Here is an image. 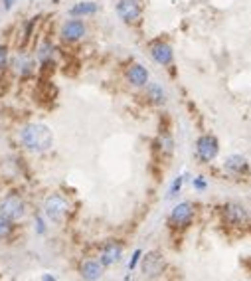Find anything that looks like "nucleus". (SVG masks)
Segmentation results:
<instances>
[{"label": "nucleus", "instance_id": "1", "mask_svg": "<svg viewBox=\"0 0 251 281\" xmlns=\"http://www.w3.org/2000/svg\"><path fill=\"white\" fill-rule=\"evenodd\" d=\"M20 143L26 147L28 150H48L54 143V135L50 131L48 125H42V123H32V125H26L22 131H20Z\"/></svg>", "mask_w": 251, "mask_h": 281}, {"label": "nucleus", "instance_id": "2", "mask_svg": "<svg viewBox=\"0 0 251 281\" xmlns=\"http://www.w3.org/2000/svg\"><path fill=\"white\" fill-rule=\"evenodd\" d=\"M68 210H70V204H68V200H66L61 194H52V196L44 202V212H46V216H48L54 224L64 222V218L68 216Z\"/></svg>", "mask_w": 251, "mask_h": 281}, {"label": "nucleus", "instance_id": "3", "mask_svg": "<svg viewBox=\"0 0 251 281\" xmlns=\"http://www.w3.org/2000/svg\"><path fill=\"white\" fill-rule=\"evenodd\" d=\"M219 152V143L214 135H202L196 143V154L202 163H212Z\"/></svg>", "mask_w": 251, "mask_h": 281}, {"label": "nucleus", "instance_id": "4", "mask_svg": "<svg viewBox=\"0 0 251 281\" xmlns=\"http://www.w3.org/2000/svg\"><path fill=\"white\" fill-rule=\"evenodd\" d=\"M24 212H26V206H24V202H22V198H20L18 194H8L0 202V214L4 218L12 220V222L20 220L24 216Z\"/></svg>", "mask_w": 251, "mask_h": 281}, {"label": "nucleus", "instance_id": "5", "mask_svg": "<svg viewBox=\"0 0 251 281\" xmlns=\"http://www.w3.org/2000/svg\"><path fill=\"white\" fill-rule=\"evenodd\" d=\"M164 258L161 252H148L146 256H143V273L144 277H159L164 271Z\"/></svg>", "mask_w": 251, "mask_h": 281}, {"label": "nucleus", "instance_id": "6", "mask_svg": "<svg viewBox=\"0 0 251 281\" xmlns=\"http://www.w3.org/2000/svg\"><path fill=\"white\" fill-rule=\"evenodd\" d=\"M194 218V206L190 202H180L170 212V224L174 228H186Z\"/></svg>", "mask_w": 251, "mask_h": 281}, {"label": "nucleus", "instance_id": "7", "mask_svg": "<svg viewBox=\"0 0 251 281\" xmlns=\"http://www.w3.org/2000/svg\"><path fill=\"white\" fill-rule=\"evenodd\" d=\"M117 14L123 22L133 24L141 18V6L137 0H119L117 2Z\"/></svg>", "mask_w": 251, "mask_h": 281}, {"label": "nucleus", "instance_id": "8", "mask_svg": "<svg viewBox=\"0 0 251 281\" xmlns=\"http://www.w3.org/2000/svg\"><path fill=\"white\" fill-rule=\"evenodd\" d=\"M224 220L230 226H245L249 220V214L241 204H226L224 206Z\"/></svg>", "mask_w": 251, "mask_h": 281}, {"label": "nucleus", "instance_id": "9", "mask_svg": "<svg viewBox=\"0 0 251 281\" xmlns=\"http://www.w3.org/2000/svg\"><path fill=\"white\" fill-rule=\"evenodd\" d=\"M85 36V24L81 20L73 18L68 20L64 26H61V38L68 40V42H77Z\"/></svg>", "mask_w": 251, "mask_h": 281}, {"label": "nucleus", "instance_id": "10", "mask_svg": "<svg viewBox=\"0 0 251 281\" xmlns=\"http://www.w3.org/2000/svg\"><path fill=\"white\" fill-rule=\"evenodd\" d=\"M224 170L230 172L233 176H241V174H247L249 172V165H247V159L241 157V154H232L226 159L224 163Z\"/></svg>", "mask_w": 251, "mask_h": 281}, {"label": "nucleus", "instance_id": "11", "mask_svg": "<svg viewBox=\"0 0 251 281\" xmlns=\"http://www.w3.org/2000/svg\"><path fill=\"white\" fill-rule=\"evenodd\" d=\"M150 56H152L154 61H159L161 66H168L174 59V52H172V48L166 42H156L150 48Z\"/></svg>", "mask_w": 251, "mask_h": 281}, {"label": "nucleus", "instance_id": "12", "mask_svg": "<svg viewBox=\"0 0 251 281\" xmlns=\"http://www.w3.org/2000/svg\"><path fill=\"white\" fill-rule=\"evenodd\" d=\"M121 258H123V247H121V244L109 242L103 247V252H101V265L103 267H111V265L121 262Z\"/></svg>", "mask_w": 251, "mask_h": 281}, {"label": "nucleus", "instance_id": "13", "mask_svg": "<svg viewBox=\"0 0 251 281\" xmlns=\"http://www.w3.org/2000/svg\"><path fill=\"white\" fill-rule=\"evenodd\" d=\"M79 273H81V277L85 281H99L103 277V265H101V262L87 260V262L81 263Z\"/></svg>", "mask_w": 251, "mask_h": 281}, {"label": "nucleus", "instance_id": "14", "mask_svg": "<svg viewBox=\"0 0 251 281\" xmlns=\"http://www.w3.org/2000/svg\"><path fill=\"white\" fill-rule=\"evenodd\" d=\"M127 79H129L133 85L143 87V85H146V81H148V70H146L144 66H141V64H135V66L129 68Z\"/></svg>", "mask_w": 251, "mask_h": 281}, {"label": "nucleus", "instance_id": "15", "mask_svg": "<svg viewBox=\"0 0 251 281\" xmlns=\"http://www.w3.org/2000/svg\"><path fill=\"white\" fill-rule=\"evenodd\" d=\"M93 12H97V4H95V2H89V0H85V2H77L75 6L70 8V14L75 16V18H79V16H87V14H93Z\"/></svg>", "mask_w": 251, "mask_h": 281}, {"label": "nucleus", "instance_id": "16", "mask_svg": "<svg viewBox=\"0 0 251 281\" xmlns=\"http://www.w3.org/2000/svg\"><path fill=\"white\" fill-rule=\"evenodd\" d=\"M146 97H148L154 105H162V103L166 101V93H164V89H162L159 83H150V85L146 87Z\"/></svg>", "mask_w": 251, "mask_h": 281}, {"label": "nucleus", "instance_id": "17", "mask_svg": "<svg viewBox=\"0 0 251 281\" xmlns=\"http://www.w3.org/2000/svg\"><path fill=\"white\" fill-rule=\"evenodd\" d=\"M161 150L166 154V157H170L172 154V150H174V141H172V137H170V133H162L161 135Z\"/></svg>", "mask_w": 251, "mask_h": 281}, {"label": "nucleus", "instance_id": "18", "mask_svg": "<svg viewBox=\"0 0 251 281\" xmlns=\"http://www.w3.org/2000/svg\"><path fill=\"white\" fill-rule=\"evenodd\" d=\"M12 230H14V224H12V220H8V218H4V216L0 214V240L8 238V236L12 234Z\"/></svg>", "mask_w": 251, "mask_h": 281}, {"label": "nucleus", "instance_id": "19", "mask_svg": "<svg viewBox=\"0 0 251 281\" xmlns=\"http://www.w3.org/2000/svg\"><path fill=\"white\" fill-rule=\"evenodd\" d=\"M180 186H182V176H178L174 182H172V188H170V194H168V198H172V196H176L180 192Z\"/></svg>", "mask_w": 251, "mask_h": 281}, {"label": "nucleus", "instance_id": "20", "mask_svg": "<svg viewBox=\"0 0 251 281\" xmlns=\"http://www.w3.org/2000/svg\"><path fill=\"white\" fill-rule=\"evenodd\" d=\"M6 61H8V50L6 46H0V70L6 66Z\"/></svg>", "mask_w": 251, "mask_h": 281}, {"label": "nucleus", "instance_id": "21", "mask_svg": "<svg viewBox=\"0 0 251 281\" xmlns=\"http://www.w3.org/2000/svg\"><path fill=\"white\" fill-rule=\"evenodd\" d=\"M141 256H143V252H141V249H137V252L133 254V258H131V263H129V269H135V265L139 263Z\"/></svg>", "mask_w": 251, "mask_h": 281}, {"label": "nucleus", "instance_id": "22", "mask_svg": "<svg viewBox=\"0 0 251 281\" xmlns=\"http://www.w3.org/2000/svg\"><path fill=\"white\" fill-rule=\"evenodd\" d=\"M194 188H198V190H204V188H206V182H204L202 178H196V180H194Z\"/></svg>", "mask_w": 251, "mask_h": 281}, {"label": "nucleus", "instance_id": "23", "mask_svg": "<svg viewBox=\"0 0 251 281\" xmlns=\"http://www.w3.org/2000/svg\"><path fill=\"white\" fill-rule=\"evenodd\" d=\"M12 4H14V0H4V8H6V10H10Z\"/></svg>", "mask_w": 251, "mask_h": 281}, {"label": "nucleus", "instance_id": "24", "mask_svg": "<svg viewBox=\"0 0 251 281\" xmlns=\"http://www.w3.org/2000/svg\"><path fill=\"white\" fill-rule=\"evenodd\" d=\"M42 281H55V277L54 275H50V273H46V275L42 277Z\"/></svg>", "mask_w": 251, "mask_h": 281}]
</instances>
